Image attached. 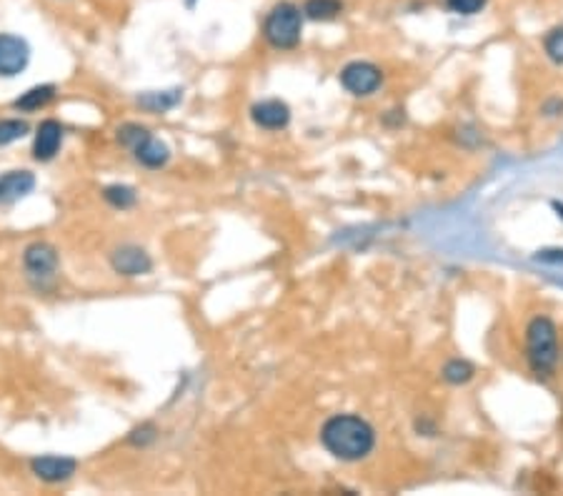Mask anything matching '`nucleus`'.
<instances>
[{
    "label": "nucleus",
    "mask_w": 563,
    "mask_h": 496,
    "mask_svg": "<svg viewBox=\"0 0 563 496\" xmlns=\"http://www.w3.org/2000/svg\"><path fill=\"white\" fill-rule=\"evenodd\" d=\"M321 441L328 449V454H333L341 461H359L370 454V449L376 444V432L361 416L338 413L323 424Z\"/></svg>",
    "instance_id": "1"
},
{
    "label": "nucleus",
    "mask_w": 563,
    "mask_h": 496,
    "mask_svg": "<svg viewBox=\"0 0 563 496\" xmlns=\"http://www.w3.org/2000/svg\"><path fill=\"white\" fill-rule=\"evenodd\" d=\"M301 33H303V13H301L296 3L281 0L268 11L266 21H263V38L273 48H278V51L296 48L301 43Z\"/></svg>",
    "instance_id": "2"
},
{
    "label": "nucleus",
    "mask_w": 563,
    "mask_h": 496,
    "mask_svg": "<svg viewBox=\"0 0 563 496\" xmlns=\"http://www.w3.org/2000/svg\"><path fill=\"white\" fill-rule=\"evenodd\" d=\"M526 349H528V362L536 373H551L558 362V333L551 319L538 316L528 323L526 331Z\"/></svg>",
    "instance_id": "3"
},
{
    "label": "nucleus",
    "mask_w": 563,
    "mask_h": 496,
    "mask_svg": "<svg viewBox=\"0 0 563 496\" xmlns=\"http://www.w3.org/2000/svg\"><path fill=\"white\" fill-rule=\"evenodd\" d=\"M379 65L366 61H353L341 71V85L353 95H370L380 85Z\"/></svg>",
    "instance_id": "4"
},
{
    "label": "nucleus",
    "mask_w": 563,
    "mask_h": 496,
    "mask_svg": "<svg viewBox=\"0 0 563 496\" xmlns=\"http://www.w3.org/2000/svg\"><path fill=\"white\" fill-rule=\"evenodd\" d=\"M23 263H25V271L35 283H45L55 276V269H58V253L55 248L48 246V243H31L25 248V256H23Z\"/></svg>",
    "instance_id": "5"
},
{
    "label": "nucleus",
    "mask_w": 563,
    "mask_h": 496,
    "mask_svg": "<svg viewBox=\"0 0 563 496\" xmlns=\"http://www.w3.org/2000/svg\"><path fill=\"white\" fill-rule=\"evenodd\" d=\"M31 61V48L28 43L11 35V33H0V75L13 78L28 65Z\"/></svg>",
    "instance_id": "6"
},
{
    "label": "nucleus",
    "mask_w": 563,
    "mask_h": 496,
    "mask_svg": "<svg viewBox=\"0 0 563 496\" xmlns=\"http://www.w3.org/2000/svg\"><path fill=\"white\" fill-rule=\"evenodd\" d=\"M33 474L48 481V484H58V481H68L73 474H75V459H68V456H38L31 461Z\"/></svg>",
    "instance_id": "7"
},
{
    "label": "nucleus",
    "mask_w": 563,
    "mask_h": 496,
    "mask_svg": "<svg viewBox=\"0 0 563 496\" xmlns=\"http://www.w3.org/2000/svg\"><path fill=\"white\" fill-rule=\"evenodd\" d=\"M251 118H253V124L266 128V131H281L291 121V108L283 101L271 98V101H261V104L253 105L251 108Z\"/></svg>",
    "instance_id": "8"
},
{
    "label": "nucleus",
    "mask_w": 563,
    "mask_h": 496,
    "mask_svg": "<svg viewBox=\"0 0 563 496\" xmlns=\"http://www.w3.org/2000/svg\"><path fill=\"white\" fill-rule=\"evenodd\" d=\"M131 151H133L135 161L138 164H143L145 168H161V165L168 164V158H171V151H168V145L163 141H158L153 135L145 131L133 145H131Z\"/></svg>",
    "instance_id": "9"
},
{
    "label": "nucleus",
    "mask_w": 563,
    "mask_h": 496,
    "mask_svg": "<svg viewBox=\"0 0 563 496\" xmlns=\"http://www.w3.org/2000/svg\"><path fill=\"white\" fill-rule=\"evenodd\" d=\"M113 269L123 276H141V273H148L151 271V259L145 253L143 248L138 246H121L111 256Z\"/></svg>",
    "instance_id": "10"
},
{
    "label": "nucleus",
    "mask_w": 563,
    "mask_h": 496,
    "mask_svg": "<svg viewBox=\"0 0 563 496\" xmlns=\"http://www.w3.org/2000/svg\"><path fill=\"white\" fill-rule=\"evenodd\" d=\"M63 144V125L58 121H43L35 134V144H33V155L35 161H51L53 155L58 154Z\"/></svg>",
    "instance_id": "11"
},
{
    "label": "nucleus",
    "mask_w": 563,
    "mask_h": 496,
    "mask_svg": "<svg viewBox=\"0 0 563 496\" xmlns=\"http://www.w3.org/2000/svg\"><path fill=\"white\" fill-rule=\"evenodd\" d=\"M35 186V176L31 171H11L5 176H0V203H13L28 196Z\"/></svg>",
    "instance_id": "12"
},
{
    "label": "nucleus",
    "mask_w": 563,
    "mask_h": 496,
    "mask_svg": "<svg viewBox=\"0 0 563 496\" xmlns=\"http://www.w3.org/2000/svg\"><path fill=\"white\" fill-rule=\"evenodd\" d=\"M301 13L308 21H333L343 13V0H306Z\"/></svg>",
    "instance_id": "13"
},
{
    "label": "nucleus",
    "mask_w": 563,
    "mask_h": 496,
    "mask_svg": "<svg viewBox=\"0 0 563 496\" xmlns=\"http://www.w3.org/2000/svg\"><path fill=\"white\" fill-rule=\"evenodd\" d=\"M55 95V85H35L28 94H23L18 101H15V108L21 111H38L43 105H48Z\"/></svg>",
    "instance_id": "14"
},
{
    "label": "nucleus",
    "mask_w": 563,
    "mask_h": 496,
    "mask_svg": "<svg viewBox=\"0 0 563 496\" xmlns=\"http://www.w3.org/2000/svg\"><path fill=\"white\" fill-rule=\"evenodd\" d=\"M473 366L469 362H461V359H453L443 366V379L449 383H466L471 382Z\"/></svg>",
    "instance_id": "15"
},
{
    "label": "nucleus",
    "mask_w": 563,
    "mask_h": 496,
    "mask_svg": "<svg viewBox=\"0 0 563 496\" xmlns=\"http://www.w3.org/2000/svg\"><path fill=\"white\" fill-rule=\"evenodd\" d=\"M181 101V91H168V94H148L141 98V105L148 111H168Z\"/></svg>",
    "instance_id": "16"
},
{
    "label": "nucleus",
    "mask_w": 563,
    "mask_h": 496,
    "mask_svg": "<svg viewBox=\"0 0 563 496\" xmlns=\"http://www.w3.org/2000/svg\"><path fill=\"white\" fill-rule=\"evenodd\" d=\"M28 134V124L21 121V118H5L0 121V145H8L13 141H18L23 135Z\"/></svg>",
    "instance_id": "17"
},
{
    "label": "nucleus",
    "mask_w": 563,
    "mask_h": 496,
    "mask_svg": "<svg viewBox=\"0 0 563 496\" xmlns=\"http://www.w3.org/2000/svg\"><path fill=\"white\" fill-rule=\"evenodd\" d=\"M103 196L113 208H131L135 203V191L131 186H108Z\"/></svg>",
    "instance_id": "18"
},
{
    "label": "nucleus",
    "mask_w": 563,
    "mask_h": 496,
    "mask_svg": "<svg viewBox=\"0 0 563 496\" xmlns=\"http://www.w3.org/2000/svg\"><path fill=\"white\" fill-rule=\"evenodd\" d=\"M489 5V0H446V8L456 15H476Z\"/></svg>",
    "instance_id": "19"
},
{
    "label": "nucleus",
    "mask_w": 563,
    "mask_h": 496,
    "mask_svg": "<svg viewBox=\"0 0 563 496\" xmlns=\"http://www.w3.org/2000/svg\"><path fill=\"white\" fill-rule=\"evenodd\" d=\"M543 48H546L553 63H563V28H556V31L548 33L546 41H543Z\"/></svg>",
    "instance_id": "20"
},
{
    "label": "nucleus",
    "mask_w": 563,
    "mask_h": 496,
    "mask_svg": "<svg viewBox=\"0 0 563 496\" xmlns=\"http://www.w3.org/2000/svg\"><path fill=\"white\" fill-rule=\"evenodd\" d=\"M538 261H546V263H561L563 251H558V248H546V251H538Z\"/></svg>",
    "instance_id": "21"
}]
</instances>
